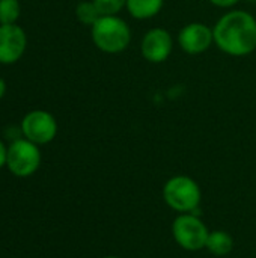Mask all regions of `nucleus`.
<instances>
[{
  "label": "nucleus",
  "instance_id": "7",
  "mask_svg": "<svg viewBox=\"0 0 256 258\" xmlns=\"http://www.w3.org/2000/svg\"><path fill=\"white\" fill-rule=\"evenodd\" d=\"M172 36L166 29L155 27L148 30L140 42V53L142 56L151 63L164 62L172 53Z\"/></svg>",
  "mask_w": 256,
  "mask_h": 258
},
{
  "label": "nucleus",
  "instance_id": "3",
  "mask_svg": "<svg viewBox=\"0 0 256 258\" xmlns=\"http://www.w3.org/2000/svg\"><path fill=\"white\" fill-rule=\"evenodd\" d=\"M41 165V151L36 144L29 139H20L11 142L8 147V169L20 178L33 175Z\"/></svg>",
  "mask_w": 256,
  "mask_h": 258
},
{
  "label": "nucleus",
  "instance_id": "14",
  "mask_svg": "<svg viewBox=\"0 0 256 258\" xmlns=\"http://www.w3.org/2000/svg\"><path fill=\"white\" fill-rule=\"evenodd\" d=\"M101 15H116L127 6V0H92Z\"/></svg>",
  "mask_w": 256,
  "mask_h": 258
},
{
  "label": "nucleus",
  "instance_id": "6",
  "mask_svg": "<svg viewBox=\"0 0 256 258\" xmlns=\"http://www.w3.org/2000/svg\"><path fill=\"white\" fill-rule=\"evenodd\" d=\"M174 237L178 245L187 251H199L205 248L208 231L207 227L193 215H183L174 222Z\"/></svg>",
  "mask_w": 256,
  "mask_h": 258
},
{
  "label": "nucleus",
  "instance_id": "5",
  "mask_svg": "<svg viewBox=\"0 0 256 258\" xmlns=\"http://www.w3.org/2000/svg\"><path fill=\"white\" fill-rule=\"evenodd\" d=\"M21 133L36 145L51 142L57 133V122L50 112L32 110L21 121Z\"/></svg>",
  "mask_w": 256,
  "mask_h": 258
},
{
  "label": "nucleus",
  "instance_id": "2",
  "mask_svg": "<svg viewBox=\"0 0 256 258\" xmlns=\"http://www.w3.org/2000/svg\"><path fill=\"white\" fill-rule=\"evenodd\" d=\"M92 41L98 50L116 54L130 45L131 30L118 15H101L92 26Z\"/></svg>",
  "mask_w": 256,
  "mask_h": 258
},
{
  "label": "nucleus",
  "instance_id": "10",
  "mask_svg": "<svg viewBox=\"0 0 256 258\" xmlns=\"http://www.w3.org/2000/svg\"><path fill=\"white\" fill-rule=\"evenodd\" d=\"M164 0H127V9L133 18L148 20L155 17L161 8Z\"/></svg>",
  "mask_w": 256,
  "mask_h": 258
},
{
  "label": "nucleus",
  "instance_id": "11",
  "mask_svg": "<svg viewBox=\"0 0 256 258\" xmlns=\"http://www.w3.org/2000/svg\"><path fill=\"white\" fill-rule=\"evenodd\" d=\"M232 246H234V242H232V237L225 233V231H213L208 234L207 237V243H205V248L214 254V255H226L232 251Z\"/></svg>",
  "mask_w": 256,
  "mask_h": 258
},
{
  "label": "nucleus",
  "instance_id": "8",
  "mask_svg": "<svg viewBox=\"0 0 256 258\" xmlns=\"http://www.w3.org/2000/svg\"><path fill=\"white\" fill-rule=\"evenodd\" d=\"M27 38L17 24H0V63H15L24 53Z\"/></svg>",
  "mask_w": 256,
  "mask_h": 258
},
{
  "label": "nucleus",
  "instance_id": "13",
  "mask_svg": "<svg viewBox=\"0 0 256 258\" xmlns=\"http://www.w3.org/2000/svg\"><path fill=\"white\" fill-rule=\"evenodd\" d=\"M18 0H0V24H15L20 18Z\"/></svg>",
  "mask_w": 256,
  "mask_h": 258
},
{
  "label": "nucleus",
  "instance_id": "12",
  "mask_svg": "<svg viewBox=\"0 0 256 258\" xmlns=\"http://www.w3.org/2000/svg\"><path fill=\"white\" fill-rule=\"evenodd\" d=\"M75 15L77 20L86 26H94L97 23V20L101 17L98 8L95 6L94 2H80L75 8Z\"/></svg>",
  "mask_w": 256,
  "mask_h": 258
},
{
  "label": "nucleus",
  "instance_id": "9",
  "mask_svg": "<svg viewBox=\"0 0 256 258\" xmlns=\"http://www.w3.org/2000/svg\"><path fill=\"white\" fill-rule=\"evenodd\" d=\"M213 42V29L204 23H190L178 33V44L189 54H201L207 51Z\"/></svg>",
  "mask_w": 256,
  "mask_h": 258
},
{
  "label": "nucleus",
  "instance_id": "17",
  "mask_svg": "<svg viewBox=\"0 0 256 258\" xmlns=\"http://www.w3.org/2000/svg\"><path fill=\"white\" fill-rule=\"evenodd\" d=\"M5 92H6V83H5V80L0 77V100L3 98Z\"/></svg>",
  "mask_w": 256,
  "mask_h": 258
},
{
  "label": "nucleus",
  "instance_id": "18",
  "mask_svg": "<svg viewBox=\"0 0 256 258\" xmlns=\"http://www.w3.org/2000/svg\"><path fill=\"white\" fill-rule=\"evenodd\" d=\"M247 2H252V3H256V0H247Z\"/></svg>",
  "mask_w": 256,
  "mask_h": 258
},
{
  "label": "nucleus",
  "instance_id": "1",
  "mask_svg": "<svg viewBox=\"0 0 256 258\" xmlns=\"http://www.w3.org/2000/svg\"><path fill=\"white\" fill-rule=\"evenodd\" d=\"M216 45L231 56H247L256 50V20L246 11L225 14L213 27Z\"/></svg>",
  "mask_w": 256,
  "mask_h": 258
},
{
  "label": "nucleus",
  "instance_id": "19",
  "mask_svg": "<svg viewBox=\"0 0 256 258\" xmlns=\"http://www.w3.org/2000/svg\"><path fill=\"white\" fill-rule=\"evenodd\" d=\"M104 258H118V257H104Z\"/></svg>",
  "mask_w": 256,
  "mask_h": 258
},
{
  "label": "nucleus",
  "instance_id": "16",
  "mask_svg": "<svg viewBox=\"0 0 256 258\" xmlns=\"http://www.w3.org/2000/svg\"><path fill=\"white\" fill-rule=\"evenodd\" d=\"M6 160H8V148L6 145L0 141V169L3 166H6Z\"/></svg>",
  "mask_w": 256,
  "mask_h": 258
},
{
  "label": "nucleus",
  "instance_id": "4",
  "mask_svg": "<svg viewBox=\"0 0 256 258\" xmlns=\"http://www.w3.org/2000/svg\"><path fill=\"white\" fill-rule=\"evenodd\" d=\"M164 201L174 210L178 212H192L199 206L201 190L195 180L178 175L170 178L163 189Z\"/></svg>",
  "mask_w": 256,
  "mask_h": 258
},
{
  "label": "nucleus",
  "instance_id": "15",
  "mask_svg": "<svg viewBox=\"0 0 256 258\" xmlns=\"http://www.w3.org/2000/svg\"><path fill=\"white\" fill-rule=\"evenodd\" d=\"M214 6H219V8H231L234 5H237L240 0H210Z\"/></svg>",
  "mask_w": 256,
  "mask_h": 258
}]
</instances>
